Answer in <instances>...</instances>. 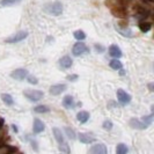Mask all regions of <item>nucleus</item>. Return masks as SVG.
Listing matches in <instances>:
<instances>
[{
  "mask_svg": "<svg viewBox=\"0 0 154 154\" xmlns=\"http://www.w3.org/2000/svg\"><path fill=\"white\" fill-rule=\"evenodd\" d=\"M137 17L139 20H145L147 16L149 15V11H147L146 8L144 7H137Z\"/></svg>",
  "mask_w": 154,
  "mask_h": 154,
  "instance_id": "nucleus-17",
  "label": "nucleus"
},
{
  "mask_svg": "<svg viewBox=\"0 0 154 154\" xmlns=\"http://www.w3.org/2000/svg\"><path fill=\"white\" fill-rule=\"evenodd\" d=\"M52 132H54V138L57 140V143L59 144V146L63 145V144H65V139H64V136H63V133H62V130H59L58 128H54V129H52Z\"/></svg>",
  "mask_w": 154,
  "mask_h": 154,
  "instance_id": "nucleus-15",
  "label": "nucleus"
},
{
  "mask_svg": "<svg viewBox=\"0 0 154 154\" xmlns=\"http://www.w3.org/2000/svg\"><path fill=\"white\" fill-rule=\"evenodd\" d=\"M131 95L130 94H128V93L123 91V89H118L117 91V100L118 102L122 104V106H126V104H129L130 102H131Z\"/></svg>",
  "mask_w": 154,
  "mask_h": 154,
  "instance_id": "nucleus-5",
  "label": "nucleus"
},
{
  "mask_svg": "<svg viewBox=\"0 0 154 154\" xmlns=\"http://www.w3.org/2000/svg\"><path fill=\"white\" fill-rule=\"evenodd\" d=\"M129 152V148L125 144H118L116 147V154H126Z\"/></svg>",
  "mask_w": 154,
  "mask_h": 154,
  "instance_id": "nucleus-22",
  "label": "nucleus"
},
{
  "mask_svg": "<svg viewBox=\"0 0 154 154\" xmlns=\"http://www.w3.org/2000/svg\"><path fill=\"white\" fill-rule=\"evenodd\" d=\"M22 0H1L0 5L1 6H13V5H17L20 4Z\"/></svg>",
  "mask_w": 154,
  "mask_h": 154,
  "instance_id": "nucleus-25",
  "label": "nucleus"
},
{
  "mask_svg": "<svg viewBox=\"0 0 154 154\" xmlns=\"http://www.w3.org/2000/svg\"><path fill=\"white\" fill-rule=\"evenodd\" d=\"M65 132H66V134L69 139H72V140L75 139V132L73 131L71 128H65Z\"/></svg>",
  "mask_w": 154,
  "mask_h": 154,
  "instance_id": "nucleus-27",
  "label": "nucleus"
},
{
  "mask_svg": "<svg viewBox=\"0 0 154 154\" xmlns=\"http://www.w3.org/2000/svg\"><path fill=\"white\" fill-rule=\"evenodd\" d=\"M109 56H111L114 59H118V58H121L123 56V52L119 49V46L112 44V45H110V48H109Z\"/></svg>",
  "mask_w": 154,
  "mask_h": 154,
  "instance_id": "nucleus-9",
  "label": "nucleus"
},
{
  "mask_svg": "<svg viewBox=\"0 0 154 154\" xmlns=\"http://www.w3.org/2000/svg\"><path fill=\"white\" fill-rule=\"evenodd\" d=\"M117 30L119 31L121 34H123L124 36H128V37H131L132 36L131 29H129V28H126V27H125V30H121V29H117Z\"/></svg>",
  "mask_w": 154,
  "mask_h": 154,
  "instance_id": "nucleus-30",
  "label": "nucleus"
},
{
  "mask_svg": "<svg viewBox=\"0 0 154 154\" xmlns=\"http://www.w3.org/2000/svg\"><path fill=\"white\" fill-rule=\"evenodd\" d=\"M16 152V148L9 145H0V154H13Z\"/></svg>",
  "mask_w": 154,
  "mask_h": 154,
  "instance_id": "nucleus-18",
  "label": "nucleus"
},
{
  "mask_svg": "<svg viewBox=\"0 0 154 154\" xmlns=\"http://www.w3.org/2000/svg\"><path fill=\"white\" fill-rule=\"evenodd\" d=\"M109 65H110V67H111V69H116V71H117V69H122V67H123V64L119 62L118 59H112Z\"/></svg>",
  "mask_w": 154,
  "mask_h": 154,
  "instance_id": "nucleus-23",
  "label": "nucleus"
},
{
  "mask_svg": "<svg viewBox=\"0 0 154 154\" xmlns=\"http://www.w3.org/2000/svg\"><path fill=\"white\" fill-rule=\"evenodd\" d=\"M79 140L84 144H91L93 141H95V138L93 134H89V133H79Z\"/></svg>",
  "mask_w": 154,
  "mask_h": 154,
  "instance_id": "nucleus-14",
  "label": "nucleus"
},
{
  "mask_svg": "<svg viewBox=\"0 0 154 154\" xmlns=\"http://www.w3.org/2000/svg\"><path fill=\"white\" fill-rule=\"evenodd\" d=\"M102 126H103V129H104V130H111V129H112V126H114V125H112V122H111V121H109V119H107V121H104V122H103V124H102Z\"/></svg>",
  "mask_w": 154,
  "mask_h": 154,
  "instance_id": "nucleus-28",
  "label": "nucleus"
},
{
  "mask_svg": "<svg viewBox=\"0 0 154 154\" xmlns=\"http://www.w3.org/2000/svg\"><path fill=\"white\" fill-rule=\"evenodd\" d=\"M153 117H154L153 114H151V115H148V116H144V117L141 118V119H143L141 122H143V123L145 124L147 128H148V126L152 124V122H153Z\"/></svg>",
  "mask_w": 154,
  "mask_h": 154,
  "instance_id": "nucleus-26",
  "label": "nucleus"
},
{
  "mask_svg": "<svg viewBox=\"0 0 154 154\" xmlns=\"http://www.w3.org/2000/svg\"><path fill=\"white\" fill-rule=\"evenodd\" d=\"M67 89V85H65V84H57V85H52L50 87V89H49V92L51 95H54V96H57V95H60L63 92H65Z\"/></svg>",
  "mask_w": 154,
  "mask_h": 154,
  "instance_id": "nucleus-7",
  "label": "nucleus"
},
{
  "mask_svg": "<svg viewBox=\"0 0 154 154\" xmlns=\"http://www.w3.org/2000/svg\"><path fill=\"white\" fill-rule=\"evenodd\" d=\"M73 36L78 42H82L84 39H86V34L84 30H75L73 32Z\"/></svg>",
  "mask_w": 154,
  "mask_h": 154,
  "instance_id": "nucleus-21",
  "label": "nucleus"
},
{
  "mask_svg": "<svg viewBox=\"0 0 154 154\" xmlns=\"http://www.w3.org/2000/svg\"><path fill=\"white\" fill-rule=\"evenodd\" d=\"M44 129H45L44 123L41 119H38V118H35L34 119V124H32V131H34V133H41V132L44 131Z\"/></svg>",
  "mask_w": 154,
  "mask_h": 154,
  "instance_id": "nucleus-10",
  "label": "nucleus"
},
{
  "mask_svg": "<svg viewBox=\"0 0 154 154\" xmlns=\"http://www.w3.org/2000/svg\"><path fill=\"white\" fill-rule=\"evenodd\" d=\"M89 117H91L89 112H88V111H85V110H82V111H79V112L77 114L78 122H80L81 124H85L86 122L89 119Z\"/></svg>",
  "mask_w": 154,
  "mask_h": 154,
  "instance_id": "nucleus-16",
  "label": "nucleus"
},
{
  "mask_svg": "<svg viewBox=\"0 0 154 154\" xmlns=\"http://www.w3.org/2000/svg\"><path fill=\"white\" fill-rule=\"evenodd\" d=\"M44 11L48 14L54 16H58L63 13V5L59 1H54V2H49L44 6Z\"/></svg>",
  "mask_w": 154,
  "mask_h": 154,
  "instance_id": "nucleus-1",
  "label": "nucleus"
},
{
  "mask_svg": "<svg viewBox=\"0 0 154 154\" xmlns=\"http://www.w3.org/2000/svg\"><path fill=\"white\" fill-rule=\"evenodd\" d=\"M23 95H24L29 101H31V102H37V101H39L44 96L43 92H41V91H32V89H27V91H24V92H23Z\"/></svg>",
  "mask_w": 154,
  "mask_h": 154,
  "instance_id": "nucleus-2",
  "label": "nucleus"
},
{
  "mask_svg": "<svg viewBox=\"0 0 154 154\" xmlns=\"http://www.w3.org/2000/svg\"><path fill=\"white\" fill-rule=\"evenodd\" d=\"M34 111H35V112H37V114H46V112H49V111H50V108L42 104V106H37V107H35V108H34Z\"/></svg>",
  "mask_w": 154,
  "mask_h": 154,
  "instance_id": "nucleus-24",
  "label": "nucleus"
},
{
  "mask_svg": "<svg viewBox=\"0 0 154 154\" xmlns=\"http://www.w3.org/2000/svg\"><path fill=\"white\" fill-rule=\"evenodd\" d=\"M27 36H28V31L21 30V31H19V32H16L15 35H13V36L6 38L5 42H6V43H12V44H14V43H19V42H21L23 39H26Z\"/></svg>",
  "mask_w": 154,
  "mask_h": 154,
  "instance_id": "nucleus-3",
  "label": "nucleus"
},
{
  "mask_svg": "<svg viewBox=\"0 0 154 154\" xmlns=\"http://www.w3.org/2000/svg\"><path fill=\"white\" fill-rule=\"evenodd\" d=\"M87 154H107V147L103 144H95L89 148Z\"/></svg>",
  "mask_w": 154,
  "mask_h": 154,
  "instance_id": "nucleus-8",
  "label": "nucleus"
},
{
  "mask_svg": "<svg viewBox=\"0 0 154 154\" xmlns=\"http://www.w3.org/2000/svg\"><path fill=\"white\" fill-rule=\"evenodd\" d=\"M129 124H130V126H131L132 129H137V130H145V129H147L146 125L143 123L141 121L137 119V118H132Z\"/></svg>",
  "mask_w": 154,
  "mask_h": 154,
  "instance_id": "nucleus-13",
  "label": "nucleus"
},
{
  "mask_svg": "<svg viewBox=\"0 0 154 154\" xmlns=\"http://www.w3.org/2000/svg\"><path fill=\"white\" fill-rule=\"evenodd\" d=\"M63 106L64 108L66 109H71V108H74V99L72 95H65L64 99H63Z\"/></svg>",
  "mask_w": 154,
  "mask_h": 154,
  "instance_id": "nucleus-12",
  "label": "nucleus"
},
{
  "mask_svg": "<svg viewBox=\"0 0 154 154\" xmlns=\"http://www.w3.org/2000/svg\"><path fill=\"white\" fill-rule=\"evenodd\" d=\"M11 77L13 79H15V80L22 81V80H24L26 78L28 77V71L26 69H17L11 73Z\"/></svg>",
  "mask_w": 154,
  "mask_h": 154,
  "instance_id": "nucleus-6",
  "label": "nucleus"
},
{
  "mask_svg": "<svg viewBox=\"0 0 154 154\" xmlns=\"http://www.w3.org/2000/svg\"><path fill=\"white\" fill-rule=\"evenodd\" d=\"M27 80H28V82L31 84V85H37L38 84V79L36 77H34V75H28Z\"/></svg>",
  "mask_w": 154,
  "mask_h": 154,
  "instance_id": "nucleus-29",
  "label": "nucleus"
},
{
  "mask_svg": "<svg viewBox=\"0 0 154 154\" xmlns=\"http://www.w3.org/2000/svg\"><path fill=\"white\" fill-rule=\"evenodd\" d=\"M78 75H75V74H73V75H67L66 77V80L67 81H71V82H74V81H77L78 80Z\"/></svg>",
  "mask_w": 154,
  "mask_h": 154,
  "instance_id": "nucleus-31",
  "label": "nucleus"
},
{
  "mask_svg": "<svg viewBox=\"0 0 154 154\" xmlns=\"http://www.w3.org/2000/svg\"><path fill=\"white\" fill-rule=\"evenodd\" d=\"M12 128H13V130H14V131L17 132V126H16V125H12Z\"/></svg>",
  "mask_w": 154,
  "mask_h": 154,
  "instance_id": "nucleus-33",
  "label": "nucleus"
},
{
  "mask_svg": "<svg viewBox=\"0 0 154 154\" xmlns=\"http://www.w3.org/2000/svg\"><path fill=\"white\" fill-rule=\"evenodd\" d=\"M152 28V24L149 22H146V21H141L139 23V29L143 31V32H148Z\"/></svg>",
  "mask_w": 154,
  "mask_h": 154,
  "instance_id": "nucleus-20",
  "label": "nucleus"
},
{
  "mask_svg": "<svg viewBox=\"0 0 154 154\" xmlns=\"http://www.w3.org/2000/svg\"><path fill=\"white\" fill-rule=\"evenodd\" d=\"M72 64H73V60H72V58H71L69 56H64V57H62V58L59 59V66H60L63 69H69V67L72 66Z\"/></svg>",
  "mask_w": 154,
  "mask_h": 154,
  "instance_id": "nucleus-11",
  "label": "nucleus"
},
{
  "mask_svg": "<svg viewBox=\"0 0 154 154\" xmlns=\"http://www.w3.org/2000/svg\"><path fill=\"white\" fill-rule=\"evenodd\" d=\"M86 52H89V49L87 48V45H86L85 43H82V42H78V43H75V44L73 45V49H72V54H73V56L79 57V56L86 54Z\"/></svg>",
  "mask_w": 154,
  "mask_h": 154,
  "instance_id": "nucleus-4",
  "label": "nucleus"
},
{
  "mask_svg": "<svg viewBox=\"0 0 154 154\" xmlns=\"http://www.w3.org/2000/svg\"><path fill=\"white\" fill-rule=\"evenodd\" d=\"M95 50H96L97 52H103V51H104V48H102L100 44H96V45H95Z\"/></svg>",
  "mask_w": 154,
  "mask_h": 154,
  "instance_id": "nucleus-32",
  "label": "nucleus"
},
{
  "mask_svg": "<svg viewBox=\"0 0 154 154\" xmlns=\"http://www.w3.org/2000/svg\"><path fill=\"white\" fill-rule=\"evenodd\" d=\"M1 100L6 106H13L14 104V100L9 94H1Z\"/></svg>",
  "mask_w": 154,
  "mask_h": 154,
  "instance_id": "nucleus-19",
  "label": "nucleus"
}]
</instances>
